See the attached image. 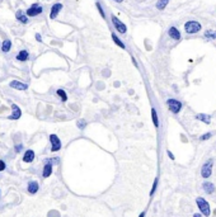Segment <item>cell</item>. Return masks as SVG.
Segmentation results:
<instances>
[{"label":"cell","instance_id":"cell-25","mask_svg":"<svg viewBox=\"0 0 216 217\" xmlns=\"http://www.w3.org/2000/svg\"><path fill=\"white\" fill-rule=\"evenodd\" d=\"M96 7L98 8V10H99V14L103 17V19L106 18V13H104V10H103V8H102V5H101V3H96Z\"/></svg>","mask_w":216,"mask_h":217},{"label":"cell","instance_id":"cell-28","mask_svg":"<svg viewBox=\"0 0 216 217\" xmlns=\"http://www.w3.org/2000/svg\"><path fill=\"white\" fill-rule=\"evenodd\" d=\"M4 169H5V163L0 161V170H4Z\"/></svg>","mask_w":216,"mask_h":217},{"label":"cell","instance_id":"cell-33","mask_svg":"<svg viewBox=\"0 0 216 217\" xmlns=\"http://www.w3.org/2000/svg\"><path fill=\"white\" fill-rule=\"evenodd\" d=\"M140 217H144V213H141V214H140Z\"/></svg>","mask_w":216,"mask_h":217},{"label":"cell","instance_id":"cell-11","mask_svg":"<svg viewBox=\"0 0 216 217\" xmlns=\"http://www.w3.org/2000/svg\"><path fill=\"white\" fill-rule=\"evenodd\" d=\"M15 58H17L18 61H22V62H25V61L29 58V53H28L27 50H22V51L18 52V55H17Z\"/></svg>","mask_w":216,"mask_h":217},{"label":"cell","instance_id":"cell-20","mask_svg":"<svg viewBox=\"0 0 216 217\" xmlns=\"http://www.w3.org/2000/svg\"><path fill=\"white\" fill-rule=\"evenodd\" d=\"M112 40H113V42H114V43H116L118 47H121V48H123V50L126 48L125 43H123V42H122V41H121V40H119V38H118L116 35H113V33H112Z\"/></svg>","mask_w":216,"mask_h":217},{"label":"cell","instance_id":"cell-14","mask_svg":"<svg viewBox=\"0 0 216 217\" xmlns=\"http://www.w3.org/2000/svg\"><path fill=\"white\" fill-rule=\"evenodd\" d=\"M35 159V152L32 150H27L25 154H24V156H23V161L25 163H30Z\"/></svg>","mask_w":216,"mask_h":217},{"label":"cell","instance_id":"cell-12","mask_svg":"<svg viewBox=\"0 0 216 217\" xmlns=\"http://www.w3.org/2000/svg\"><path fill=\"white\" fill-rule=\"evenodd\" d=\"M15 18H17L18 22H20V23H23V24H27V23H28V17H27L22 10H18V12L15 13Z\"/></svg>","mask_w":216,"mask_h":217},{"label":"cell","instance_id":"cell-23","mask_svg":"<svg viewBox=\"0 0 216 217\" xmlns=\"http://www.w3.org/2000/svg\"><path fill=\"white\" fill-rule=\"evenodd\" d=\"M51 173H52V165L47 164V165L45 166V169H43V176H45V178H47V176H50V175H51Z\"/></svg>","mask_w":216,"mask_h":217},{"label":"cell","instance_id":"cell-10","mask_svg":"<svg viewBox=\"0 0 216 217\" xmlns=\"http://www.w3.org/2000/svg\"><path fill=\"white\" fill-rule=\"evenodd\" d=\"M211 166H212V160L207 161L203 166H202V170H201V174L203 178H210L211 175Z\"/></svg>","mask_w":216,"mask_h":217},{"label":"cell","instance_id":"cell-4","mask_svg":"<svg viewBox=\"0 0 216 217\" xmlns=\"http://www.w3.org/2000/svg\"><path fill=\"white\" fill-rule=\"evenodd\" d=\"M167 106H168L169 111L172 113H174V114L179 113V111L182 109V103L179 100H177V99H168L167 100Z\"/></svg>","mask_w":216,"mask_h":217},{"label":"cell","instance_id":"cell-29","mask_svg":"<svg viewBox=\"0 0 216 217\" xmlns=\"http://www.w3.org/2000/svg\"><path fill=\"white\" fill-rule=\"evenodd\" d=\"M36 40L41 42V35H40V33H37V35H36Z\"/></svg>","mask_w":216,"mask_h":217},{"label":"cell","instance_id":"cell-13","mask_svg":"<svg viewBox=\"0 0 216 217\" xmlns=\"http://www.w3.org/2000/svg\"><path fill=\"white\" fill-rule=\"evenodd\" d=\"M12 108H13V113H12V116H10L9 118H10V119H18V118H20L22 112H20L19 107H18V106H15V104H13V106H12Z\"/></svg>","mask_w":216,"mask_h":217},{"label":"cell","instance_id":"cell-6","mask_svg":"<svg viewBox=\"0 0 216 217\" xmlns=\"http://www.w3.org/2000/svg\"><path fill=\"white\" fill-rule=\"evenodd\" d=\"M63 4L61 3H56V4H53L52 7H51V12H50V19H56L57 18V15H58V13L63 10Z\"/></svg>","mask_w":216,"mask_h":217},{"label":"cell","instance_id":"cell-21","mask_svg":"<svg viewBox=\"0 0 216 217\" xmlns=\"http://www.w3.org/2000/svg\"><path fill=\"white\" fill-rule=\"evenodd\" d=\"M196 118H197V119H200V121H202V122H205L206 125H208L210 121H211L210 116H207V114H197V116H196Z\"/></svg>","mask_w":216,"mask_h":217},{"label":"cell","instance_id":"cell-17","mask_svg":"<svg viewBox=\"0 0 216 217\" xmlns=\"http://www.w3.org/2000/svg\"><path fill=\"white\" fill-rule=\"evenodd\" d=\"M205 37L208 40H216V30L215 29H207L205 30Z\"/></svg>","mask_w":216,"mask_h":217},{"label":"cell","instance_id":"cell-15","mask_svg":"<svg viewBox=\"0 0 216 217\" xmlns=\"http://www.w3.org/2000/svg\"><path fill=\"white\" fill-rule=\"evenodd\" d=\"M10 50H12V41H10V40H5V41L2 43V51H3L4 53H8Z\"/></svg>","mask_w":216,"mask_h":217},{"label":"cell","instance_id":"cell-1","mask_svg":"<svg viewBox=\"0 0 216 217\" xmlns=\"http://www.w3.org/2000/svg\"><path fill=\"white\" fill-rule=\"evenodd\" d=\"M201 24L200 22L197 20H188L186 24H184V30L188 33V35H195V33H198L201 30Z\"/></svg>","mask_w":216,"mask_h":217},{"label":"cell","instance_id":"cell-8","mask_svg":"<svg viewBox=\"0 0 216 217\" xmlns=\"http://www.w3.org/2000/svg\"><path fill=\"white\" fill-rule=\"evenodd\" d=\"M168 36L170 37V38H173L174 41H179L180 40V32H179V29L177 28V27H170L169 29H168Z\"/></svg>","mask_w":216,"mask_h":217},{"label":"cell","instance_id":"cell-16","mask_svg":"<svg viewBox=\"0 0 216 217\" xmlns=\"http://www.w3.org/2000/svg\"><path fill=\"white\" fill-rule=\"evenodd\" d=\"M28 191H29V193H36L38 191V183L37 182H30L28 184Z\"/></svg>","mask_w":216,"mask_h":217},{"label":"cell","instance_id":"cell-26","mask_svg":"<svg viewBox=\"0 0 216 217\" xmlns=\"http://www.w3.org/2000/svg\"><path fill=\"white\" fill-rule=\"evenodd\" d=\"M85 125H86V123H85L84 119H79V121H78V127H79V128H84Z\"/></svg>","mask_w":216,"mask_h":217},{"label":"cell","instance_id":"cell-31","mask_svg":"<svg viewBox=\"0 0 216 217\" xmlns=\"http://www.w3.org/2000/svg\"><path fill=\"white\" fill-rule=\"evenodd\" d=\"M113 2H116V3H122L123 0H113Z\"/></svg>","mask_w":216,"mask_h":217},{"label":"cell","instance_id":"cell-7","mask_svg":"<svg viewBox=\"0 0 216 217\" xmlns=\"http://www.w3.org/2000/svg\"><path fill=\"white\" fill-rule=\"evenodd\" d=\"M50 141H51V150L52 151H58L61 149V141L56 135H51Z\"/></svg>","mask_w":216,"mask_h":217},{"label":"cell","instance_id":"cell-32","mask_svg":"<svg viewBox=\"0 0 216 217\" xmlns=\"http://www.w3.org/2000/svg\"><path fill=\"white\" fill-rule=\"evenodd\" d=\"M195 217H201V214H195Z\"/></svg>","mask_w":216,"mask_h":217},{"label":"cell","instance_id":"cell-24","mask_svg":"<svg viewBox=\"0 0 216 217\" xmlns=\"http://www.w3.org/2000/svg\"><path fill=\"white\" fill-rule=\"evenodd\" d=\"M203 188H205L206 193H212V192H213V184H211V183H205V184H203Z\"/></svg>","mask_w":216,"mask_h":217},{"label":"cell","instance_id":"cell-2","mask_svg":"<svg viewBox=\"0 0 216 217\" xmlns=\"http://www.w3.org/2000/svg\"><path fill=\"white\" fill-rule=\"evenodd\" d=\"M111 22H112V24H113V27H114V29L117 30L118 33H121V35H125L126 32H127V27H126V24L123 23V22H121L116 15H111Z\"/></svg>","mask_w":216,"mask_h":217},{"label":"cell","instance_id":"cell-3","mask_svg":"<svg viewBox=\"0 0 216 217\" xmlns=\"http://www.w3.org/2000/svg\"><path fill=\"white\" fill-rule=\"evenodd\" d=\"M43 12V8L38 4H32L27 10H25V15L27 17H37L40 14H42Z\"/></svg>","mask_w":216,"mask_h":217},{"label":"cell","instance_id":"cell-27","mask_svg":"<svg viewBox=\"0 0 216 217\" xmlns=\"http://www.w3.org/2000/svg\"><path fill=\"white\" fill-rule=\"evenodd\" d=\"M210 137H211V133H206V135H203L201 138H202V140H207V138H210Z\"/></svg>","mask_w":216,"mask_h":217},{"label":"cell","instance_id":"cell-22","mask_svg":"<svg viewBox=\"0 0 216 217\" xmlns=\"http://www.w3.org/2000/svg\"><path fill=\"white\" fill-rule=\"evenodd\" d=\"M56 93H57V95L61 98V100H63V102H66V100H68V95H66L65 90H63V89H57Z\"/></svg>","mask_w":216,"mask_h":217},{"label":"cell","instance_id":"cell-5","mask_svg":"<svg viewBox=\"0 0 216 217\" xmlns=\"http://www.w3.org/2000/svg\"><path fill=\"white\" fill-rule=\"evenodd\" d=\"M197 204L205 216H210V206L203 198H197Z\"/></svg>","mask_w":216,"mask_h":217},{"label":"cell","instance_id":"cell-9","mask_svg":"<svg viewBox=\"0 0 216 217\" xmlns=\"http://www.w3.org/2000/svg\"><path fill=\"white\" fill-rule=\"evenodd\" d=\"M10 88L13 89H17V90H27L28 89V85L25 83H22V81H18V80H13L10 81Z\"/></svg>","mask_w":216,"mask_h":217},{"label":"cell","instance_id":"cell-18","mask_svg":"<svg viewBox=\"0 0 216 217\" xmlns=\"http://www.w3.org/2000/svg\"><path fill=\"white\" fill-rule=\"evenodd\" d=\"M151 118H152V122H154V126L159 127V119H158V114H157L155 108H151Z\"/></svg>","mask_w":216,"mask_h":217},{"label":"cell","instance_id":"cell-19","mask_svg":"<svg viewBox=\"0 0 216 217\" xmlns=\"http://www.w3.org/2000/svg\"><path fill=\"white\" fill-rule=\"evenodd\" d=\"M169 3V0H158V3H157V9L158 10H164L167 8Z\"/></svg>","mask_w":216,"mask_h":217},{"label":"cell","instance_id":"cell-30","mask_svg":"<svg viewBox=\"0 0 216 217\" xmlns=\"http://www.w3.org/2000/svg\"><path fill=\"white\" fill-rule=\"evenodd\" d=\"M20 147H22V146H20V145H18V146H17V147H15V150H17V152H18V151H20Z\"/></svg>","mask_w":216,"mask_h":217}]
</instances>
